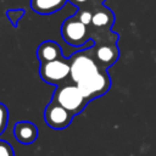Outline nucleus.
Returning a JSON list of instances; mask_svg holds the SVG:
<instances>
[{"label": "nucleus", "mask_w": 156, "mask_h": 156, "mask_svg": "<svg viewBox=\"0 0 156 156\" xmlns=\"http://www.w3.org/2000/svg\"><path fill=\"white\" fill-rule=\"evenodd\" d=\"M68 61H69V66H71L69 79L74 84H78V83L83 82L84 79L94 76L102 68L95 61L90 48L88 50H80L78 52H74L68 58Z\"/></svg>", "instance_id": "1"}, {"label": "nucleus", "mask_w": 156, "mask_h": 156, "mask_svg": "<svg viewBox=\"0 0 156 156\" xmlns=\"http://www.w3.org/2000/svg\"><path fill=\"white\" fill-rule=\"evenodd\" d=\"M51 100L60 104L74 116L80 113L89 102V100L82 94V91L74 83H65L58 85L54 91Z\"/></svg>", "instance_id": "2"}, {"label": "nucleus", "mask_w": 156, "mask_h": 156, "mask_svg": "<svg viewBox=\"0 0 156 156\" xmlns=\"http://www.w3.org/2000/svg\"><path fill=\"white\" fill-rule=\"evenodd\" d=\"M39 74L41 79L49 84L61 85L65 84L66 80L71 77V66L69 61L65 57L40 63Z\"/></svg>", "instance_id": "3"}, {"label": "nucleus", "mask_w": 156, "mask_h": 156, "mask_svg": "<svg viewBox=\"0 0 156 156\" xmlns=\"http://www.w3.org/2000/svg\"><path fill=\"white\" fill-rule=\"evenodd\" d=\"M61 35L63 40L74 48L83 46L89 43V27L80 22L74 15L63 21L61 26Z\"/></svg>", "instance_id": "4"}, {"label": "nucleus", "mask_w": 156, "mask_h": 156, "mask_svg": "<svg viewBox=\"0 0 156 156\" xmlns=\"http://www.w3.org/2000/svg\"><path fill=\"white\" fill-rule=\"evenodd\" d=\"M77 87L79 88L82 94L89 101L102 96L105 93L108 91V89L111 87V79H110V76L107 73V69L101 68L94 76L84 79L80 83H78Z\"/></svg>", "instance_id": "5"}, {"label": "nucleus", "mask_w": 156, "mask_h": 156, "mask_svg": "<svg viewBox=\"0 0 156 156\" xmlns=\"http://www.w3.org/2000/svg\"><path fill=\"white\" fill-rule=\"evenodd\" d=\"M73 117H74L73 113H71L68 110H66L60 104H57L52 100L46 105L45 111H44L45 123L50 128L57 129V130L67 128L71 124Z\"/></svg>", "instance_id": "6"}, {"label": "nucleus", "mask_w": 156, "mask_h": 156, "mask_svg": "<svg viewBox=\"0 0 156 156\" xmlns=\"http://www.w3.org/2000/svg\"><path fill=\"white\" fill-rule=\"evenodd\" d=\"M90 49L99 66L106 69L112 66L119 56V51L116 43H99L90 46Z\"/></svg>", "instance_id": "7"}, {"label": "nucleus", "mask_w": 156, "mask_h": 156, "mask_svg": "<svg viewBox=\"0 0 156 156\" xmlns=\"http://www.w3.org/2000/svg\"><path fill=\"white\" fill-rule=\"evenodd\" d=\"M13 135L18 143H21L23 145H30L38 138V128L32 122L21 121L15 124Z\"/></svg>", "instance_id": "8"}, {"label": "nucleus", "mask_w": 156, "mask_h": 156, "mask_svg": "<svg viewBox=\"0 0 156 156\" xmlns=\"http://www.w3.org/2000/svg\"><path fill=\"white\" fill-rule=\"evenodd\" d=\"M61 57H63L62 49L57 43L52 40L43 41L37 49V58L40 61V63L54 61Z\"/></svg>", "instance_id": "9"}, {"label": "nucleus", "mask_w": 156, "mask_h": 156, "mask_svg": "<svg viewBox=\"0 0 156 156\" xmlns=\"http://www.w3.org/2000/svg\"><path fill=\"white\" fill-rule=\"evenodd\" d=\"M113 22H115L113 12L105 6H101L93 13L91 24L89 27L98 30H110Z\"/></svg>", "instance_id": "10"}, {"label": "nucleus", "mask_w": 156, "mask_h": 156, "mask_svg": "<svg viewBox=\"0 0 156 156\" xmlns=\"http://www.w3.org/2000/svg\"><path fill=\"white\" fill-rule=\"evenodd\" d=\"M68 0H30V7L39 15H51L60 11Z\"/></svg>", "instance_id": "11"}, {"label": "nucleus", "mask_w": 156, "mask_h": 156, "mask_svg": "<svg viewBox=\"0 0 156 156\" xmlns=\"http://www.w3.org/2000/svg\"><path fill=\"white\" fill-rule=\"evenodd\" d=\"M93 11H90V10H88V9H84V7H79L78 10H77V12L74 13V16L80 21V22H83L85 26H90L91 24V18H93Z\"/></svg>", "instance_id": "12"}, {"label": "nucleus", "mask_w": 156, "mask_h": 156, "mask_svg": "<svg viewBox=\"0 0 156 156\" xmlns=\"http://www.w3.org/2000/svg\"><path fill=\"white\" fill-rule=\"evenodd\" d=\"M24 16V10L23 9H17V10H7L6 11V17L11 22L13 27H17L20 20Z\"/></svg>", "instance_id": "13"}, {"label": "nucleus", "mask_w": 156, "mask_h": 156, "mask_svg": "<svg viewBox=\"0 0 156 156\" xmlns=\"http://www.w3.org/2000/svg\"><path fill=\"white\" fill-rule=\"evenodd\" d=\"M7 121H9V110L4 104L0 102V135L6 129Z\"/></svg>", "instance_id": "14"}, {"label": "nucleus", "mask_w": 156, "mask_h": 156, "mask_svg": "<svg viewBox=\"0 0 156 156\" xmlns=\"http://www.w3.org/2000/svg\"><path fill=\"white\" fill-rule=\"evenodd\" d=\"M0 156H15L12 146L4 140H0Z\"/></svg>", "instance_id": "15"}, {"label": "nucleus", "mask_w": 156, "mask_h": 156, "mask_svg": "<svg viewBox=\"0 0 156 156\" xmlns=\"http://www.w3.org/2000/svg\"><path fill=\"white\" fill-rule=\"evenodd\" d=\"M71 4H73L74 6H77V7H82V6H84V5H87V4H89L91 0H68Z\"/></svg>", "instance_id": "16"}]
</instances>
